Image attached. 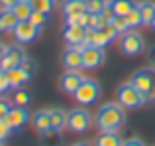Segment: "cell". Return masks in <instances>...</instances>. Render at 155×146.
I'll list each match as a JSON object with an SVG mask.
<instances>
[{
  "label": "cell",
  "mask_w": 155,
  "mask_h": 146,
  "mask_svg": "<svg viewBox=\"0 0 155 146\" xmlns=\"http://www.w3.org/2000/svg\"><path fill=\"white\" fill-rule=\"evenodd\" d=\"M83 81H84V75L81 73V69H67L59 77V87L67 95H75V91L81 87Z\"/></svg>",
  "instance_id": "cell-9"
},
{
  "label": "cell",
  "mask_w": 155,
  "mask_h": 146,
  "mask_svg": "<svg viewBox=\"0 0 155 146\" xmlns=\"http://www.w3.org/2000/svg\"><path fill=\"white\" fill-rule=\"evenodd\" d=\"M49 16H51V14H47V12L34 10V14L30 16V22H31V24H35V26H39V28H45V26H47V22H49Z\"/></svg>",
  "instance_id": "cell-29"
},
{
  "label": "cell",
  "mask_w": 155,
  "mask_h": 146,
  "mask_svg": "<svg viewBox=\"0 0 155 146\" xmlns=\"http://www.w3.org/2000/svg\"><path fill=\"white\" fill-rule=\"evenodd\" d=\"M110 6L116 12V16H126L137 6L136 0H110Z\"/></svg>",
  "instance_id": "cell-20"
},
{
  "label": "cell",
  "mask_w": 155,
  "mask_h": 146,
  "mask_svg": "<svg viewBox=\"0 0 155 146\" xmlns=\"http://www.w3.org/2000/svg\"><path fill=\"white\" fill-rule=\"evenodd\" d=\"M8 89H10L8 77H6V73H4V71H0V95H2V93H6Z\"/></svg>",
  "instance_id": "cell-36"
},
{
  "label": "cell",
  "mask_w": 155,
  "mask_h": 146,
  "mask_svg": "<svg viewBox=\"0 0 155 146\" xmlns=\"http://www.w3.org/2000/svg\"><path fill=\"white\" fill-rule=\"evenodd\" d=\"M55 2H57V4H63V2H65V0H55Z\"/></svg>",
  "instance_id": "cell-43"
},
{
  "label": "cell",
  "mask_w": 155,
  "mask_h": 146,
  "mask_svg": "<svg viewBox=\"0 0 155 146\" xmlns=\"http://www.w3.org/2000/svg\"><path fill=\"white\" fill-rule=\"evenodd\" d=\"M116 101L124 109H140L147 103L143 93H141L136 85H132V81H126V83H122L120 87L116 89Z\"/></svg>",
  "instance_id": "cell-3"
},
{
  "label": "cell",
  "mask_w": 155,
  "mask_h": 146,
  "mask_svg": "<svg viewBox=\"0 0 155 146\" xmlns=\"http://www.w3.org/2000/svg\"><path fill=\"white\" fill-rule=\"evenodd\" d=\"M118 47L124 55L128 57H134V55H140L145 47V42L136 30H128L124 34L118 36Z\"/></svg>",
  "instance_id": "cell-5"
},
{
  "label": "cell",
  "mask_w": 155,
  "mask_h": 146,
  "mask_svg": "<svg viewBox=\"0 0 155 146\" xmlns=\"http://www.w3.org/2000/svg\"><path fill=\"white\" fill-rule=\"evenodd\" d=\"M110 24L116 28L118 34H124V32H128V30H130V28H128V22H126V16H116V18H114Z\"/></svg>",
  "instance_id": "cell-31"
},
{
  "label": "cell",
  "mask_w": 155,
  "mask_h": 146,
  "mask_svg": "<svg viewBox=\"0 0 155 146\" xmlns=\"http://www.w3.org/2000/svg\"><path fill=\"white\" fill-rule=\"evenodd\" d=\"M12 12L18 16V20H30V16L34 14V6H31L30 0H20V2L12 8Z\"/></svg>",
  "instance_id": "cell-23"
},
{
  "label": "cell",
  "mask_w": 155,
  "mask_h": 146,
  "mask_svg": "<svg viewBox=\"0 0 155 146\" xmlns=\"http://www.w3.org/2000/svg\"><path fill=\"white\" fill-rule=\"evenodd\" d=\"M41 30L43 28L31 24L30 20H20V22L16 24V28L12 30V34H14V38H16L18 43H31L41 36Z\"/></svg>",
  "instance_id": "cell-7"
},
{
  "label": "cell",
  "mask_w": 155,
  "mask_h": 146,
  "mask_svg": "<svg viewBox=\"0 0 155 146\" xmlns=\"http://www.w3.org/2000/svg\"><path fill=\"white\" fill-rule=\"evenodd\" d=\"M0 71H4V69H2V67H0Z\"/></svg>",
  "instance_id": "cell-44"
},
{
  "label": "cell",
  "mask_w": 155,
  "mask_h": 146,
  "mask_svg": "<svg viewBox=\"0 0 155 146\" xmlns=\"http://www.w3.org/2000/svg\"><path fill=\"white\" fill-rule=\"evenodd\" d=\"M73 146H91V142H87V140H83V142H75Z\"/></svg>",
  "instance_id": "cell-41"
},
{
  "label": "cell",
  "mask_w": 155,
  "mask_h": 146,
  "mask_svg": "<svg viewBox=\"0 0 155 146\" xmlns=\"http://www.w3.org/2000/svg\"><path fill=\"white\" fill-rule=\"evenodd\" d=\"M137 10L141 14L143 26H151L153 16H155V2H151V0H141V2H137Z\"/></svg>",
  "instance_id": "cell-19"
},
{
  "label": "cell",
  "mask_w": 155,
  "mask_h": 146,
  "mask_svg": "<svg viewBox=\"0 0 155 146\" xmlns=\"http://www.w3.org/2000/svg\"><path fill=\"white\" fill-rule=\"evenodd\" d=\"M102 18L106 20V24H110V22L114 20V18H116V12L112 10V6H110V2H108V6H106L104 10H102Z\"/></svg>",
  "instance_id": "cell-35"
},
{
  "label": "cell",
  "mask_w": 155,
  "mask_h": 146,
  "mask_svg": "<svg viewBox=\"0 0 155 146\" xmlns=\"http://www.w3.org/2000/svg\"><path fill=\"white\" fill-rule=\"evenodd\" d=\"M18 2L20 0H0V8H2V10H12Z\"/></svg>",
  "instance_id": "cell-37"
},
{
  "label": "cell",
  "mask_w": 155,
  "mask_h": 146,
  "mask_svg": "<svg viewBox=\"0 0 155 146\" xmlns=\"http://www.w3.org/2000/svg\"><path fill=\"white\" fill-rule=\"evenodd\" d=\"M132 85H136L141 93H143L147 103H155V67H141V69L134 71L130 77Z\"/></svg>",
  "instance_id": "cell-2"
},
{
  "label": "cell",
  "mask_w": 155,
  "mask_h": 146,
  "mask_svg": "<svg viewBox=\"0 0 155 146\" xmlns=\"http://www.w3.org/2000/svg\"><path fill=\"white\" fill-rule=\"evenodd\" d=\"M49 119H51V127L53 128L63 130V128L67 127V113H65L63 109H57V107L49 109Z\"/></svg>",
  "instance_id": "cell-21"
},
{
  "label": "cell",
  "mask_w": 155,
  "mask_h": 146,
  "mask_svg": "<svg viewBox=\"0 0 155 146\" xmlns=\"http://www.w3.org/2000/svg\"><path fill=\"white\" fill-rule=\"evenodd\" d=\"M151 28L155 30V16H153V22H151Z\"/></svg>",
  "instance_id": "cell-42"
},
{
  "label": "cell",
  "mask_w": 155,
  "mask_h": 146,
  "mask_svg": "<svg viewBox=\"0 0 155 146\" xmlns=\"http://www.w3.org/2000/svg\"><path fill=\"white\" fill-rule=\"evenodd\" d=\"M10 109H12V103L0 95V119H6V115L10 113Z\"/></svg>",
  "instance_id": "cell-33"
},
{
  "label": "cell",
  "mask_w": 155,
  "mask_h": 146,
  "mask_svg": "<svg viewBox=\"0 0 155 146\" xmlns=\"http://www.w3.org/2000/svg\"><path fill=\"white\" fill-rule=\"evenodd\" d=\"M75 101L81 105V107H91L98 101L100 97V85L98 81L91 79V77H84V81L81 83V87L75 91Z\"/></svg>",
  "instance_id": "cell-6"
},
{
  "label": "cell",
  "mask_w": 155,
  "mask_h": 146,
  "mask_svg": "<svg viewBox=\"0 0 155 146\" xmlns=\"http://www.w3.org/2000/svg\"><path fill=\"white\" fill-rule=\"evenodd\" d=\"M126 123V109L120 103H104L96 113V127L100 130H120Z\"/></svg>",
  "instance_id": "cell-1"
},
{
  "label": "cell",
  "mask_w": 155,
  "mask_h": 146,
  "mask_svg": "<svg viewBox=\"0 0 155 146\" xmlns=\"http://www.w3.org/2000/svg\"><path fill=\"white\" fill-rule=\"evenodd\" d=\"M61 8H63V14L69 16V14H81V12H84L87 10V4H84V0H65L61 4Z\"/></svg>",
  "instance_id": "cell-24"
},
{
  "label": "cell",
  "mask_w": 155,
  "mask_h": 146,
  "mask_svg": "<svg viewBox=\"0 0 155 146\" xmlns=\"http://www.w3.org/2000/svg\"><path fill=\"white\" fill-rule=\"evenodd\" d=\"M106 59L104 47L98 46H84L83 47V69H98Z\"/></svg>",
  "instance_id": "cell-8"
},
{
  "label": "cell",
  "mask_w": 155,
  "mask_h": 146,
  "mask_svg": "<svg viewBox=\"0 0 155 146\" xmlns=\"http://www.w3.org/2000/svg\"><path fill=\"white\" fill-rule=\"evenodd\" d=\"M26 57L28 55H26V51H24L22 46H6V51H4L2 59H0V67H2L4 71L12 69V67H20Z\"/></svg>",
  "instance_id": "cell-10"
},
{
  "label": "cell",
  "mask_w": 155,
  "mask_h": 146,
  "mask_svg": "<svg viewBox=\"0 0 155 146\" xmlns=\"http://www.w3.org/2000/svg\"><path fill=\"white\" fill-rule=\"evenodd\" d=\"M84 36H87V28L81 24H65L63 38L69 46H84Z\"/></svg>",
  "instance_id": "cell-13"
},
{
  "label": "cell",
  "mask_w": 155,
  "mask_h": 146,
  "mask_svg": "<svg viewBox=\"0 0 155 146\" xmlns=\"http://www.w3.org/2000/svg\"><path fill=\"white\" fill-rule=\"evenodd\" d=\"M4 51H6V43H2V42H0V59H2Z\"/></svg>",
  "instance_id": "cell-40"
},
{
  "label": "cell",
  "mask_w": 155,
  "mask_h": 146,
  "mask_svg": "<svg viewBox=\"0 0 155 146\" xmlns=\"http://www.w3.org/2000/svg\"><path fill=\"white\" fill-rule=\"evenodd\" d=\"M106 26V20L102 18V14H91V18H88V28H92V30H100V28Z\"/></svg>",
  "instance_id": "cell-30"
},
{
  "label": "cell",
  "mask_w": 155,
  "mask_h": 146,
  "mask_svg": "<svg viewBox=\"0 0 155 146\" xmlns=\"http://www.w3.org/2000/svg\"><path fill=\"white\" fill-rule=\"evenodd\" d=\"M91 127H92V115L84 107L79 105V109H73L67 113V128L73 134H83Z\"/></svg>",
  "instance_id": "cell-4"
},
{
  "label": "cell",
  "mask_w": 155,
  "mask_h": 146,
  "mask_svg": "<svg viewBox=\"0 0 155 146\" xmlns=\"http://www.w3.org/2000/svg\"><path fill=\"white\" fill-rule=\"evenodd\" d=\"M31 6H34V10H39V12H47V14H51L53 8L57 6L55 0H30Z\"/></svg>",
  "instance_id": "cell-26"
},
{
  "label": "cell",
  "mask_w": 155,
  "mask_h": 146,
  "mask_svg": "<svg viewBox=\"0 0 155 146\" xmlns=\"http://www.w3.org/2000/svg\"><path fill=\"white\" fill-rule=\"evenodd\" d=\"M8 77V83H10V89H20V87H26L28 83H30L31 75L24 69L22 65L20 67H12V69H6L4 71Z\"/></svg>",
  "instance_id": "cell-15"
},
{
  "label": "cell",
  "mask_w": 155,
  "mask_h": 146,
  "mask_svg": "<svg viewBox=\"0 0 155 146\" xmlns=\"http://www.w3.org/2000/svg\"><path fill=\"white\" fill-rule=\"evenodd\" d=\"M118 36H120V34L116 32V28H114L112 24H106L104 28H100V30H94V32H92V42H91V46L106 47L110 42H114Z\"/></svg>",
  "instance_id": "cell-14"
},
{
  "label": "cell",
  "mask_w": 155,
  "mask_h": 146,
  "mask_svg": "<svg viewBox=\"0 0 155 146\" xmlns=\"http://www.w3.org/2000/svg\"><path fill=\"white\" fill-rule=\"evenodd\" d=\"M22 67H24V69H26L28 73H30L31 77H34V75H35V71H38V67H35V63L31 61V59H28V57H26V59L22 61Z\"/></svg>",
  "instance_id": "cell-34"
},
{
  "label": "cell",
  "mask_w": 155,
  "mask_h": 146,
  "mask_svg": "<svg viewBox=\"0 0 155 146\" xmlns=\"http://www.w3.org/2000/svg\"><path fill=\"white\" fill-rule=\"evenodd\" d=\"M0 146H2V142H0Z\"/></svg>",
  "instance_id": "cell-45"
},
{
  "label": "cell",
  "mask_w": 155,
  "mask_h": 146,
  "mask_svg": "<svg viewBox=\"0 0 155 146\" xmlns=\"http://www.w3.org/2000/svg\"><path fill=\"white\" fill-rule=\"evenodd\" d=\"M30 91H26L24 87H20V89H14V103L16 105H20V107H28L30 105Z\"/></svg>",
  "instance_id": "cell-27"
},
{
  "label": "cell",
  "mask_w": 155,
  "mask_h": 146,
  "mask_svg": "<svg viewBox=\"0 0 155 146\" xmlns=\"http://www.w3.org/2000/svg\"><path fill=\"white\" fill-rule=\"evenodd\" d=\"M18 22H20L18 16H16L12 10H2V8H0V32H2V34L12 32Z\"/></svg>",
  "instance_id": "cell-18"
},
{
  "label": "cell",
  "mask_w": 155,
  "mask_h": 146,
  "mask_svg": "<svg viewBox=\"0 0 155 146\" xmlns=\"http://www.w3.org/2000/svg\"><path fill=\"white\" fill-rule=\"evenodd\" d=\"M12 134V128H10V124L6 123V119H0V142H6L8 140V136Z\"/></svg>",
  "instance_id": "cell-32"
},
{
  "label": "cell",
  "mask_w": 155,
  "mask_h": 146,
  "mask_svg": "<svg viewBox=\"0 0 155 146\" xmlns=\"http://www.w3.org/2000/svg\"><path fill=\"white\" fill-rule=\"evenodd\" d=\"M83 47L84 46H69L61 54V63L65 69H83Z\"/></svg>",
  "instance_id": "cell-11"
},
{
  "label": "cell",
  "mask_w": 155,
  "mask_h": 146,
  "mask_svg": "<svg viewBox=\"0 0 155 146\" xmlns=\"http://www.w3.org/2000/svg\"><path fill=\"white\" fill-rule=\"evenodd\" d=\"M122 146H145L143 142H141L140 138H130V140H124V144Z\"/></svg>",
  "instance_id": "cell-38"
},
{
  "label": "cell",
  "mask_w": 155,
  "mask_h": 146,
  "mask_svg": "<svg viewBox=\"0 0 155 146\" xmlns=\"http://www.w3.org/2000/svg\"><path fill=\"white\" fill-rule=\"evenodd\" d=\"M39 142H41V146H61L63 144V134H61L59 128L49 127L39 132Z\"/></svg>",
  "instance_id": "cell-16"
},
{
  "label": "cell",
  "mask_w": 155,
  "mask_h": 146,
  "mask_svg": "<svg viewBox=\"0 0 155 146\" xmlns=\"http://www.w3.org/2000/svg\"><path fill=\"white\" fill-rule=\"evenodd\" d=\"M28 120H30V113H28L26 107H20V105L12 107L10 113L6 115V123L10 124L12 130H20V128H24L28 124Z\"/></svg>",
  "instance_id": "cell-12"
},
{
  "label": "cell",
  "mask_w": 155,
  "mask_h": 146,
  "mask_svg": "<svg viewBox=\"0 0 155 146\" xmlns=\"http://www.w3.org/2000/svg\"><path fill=\"white\" fill-rule=\"evenodd\" d=\"M124 138L118 134V130H100L98 138H96V146H122Z\"/></svg>",
  "instance_id": "cell-17"
},
{
  "label": "cell",
  "mask_w": 155,
  "mask_h": 146,
  "mask_svg": "<svg viewBox=\"0 0 155 146\" xmlns=\"http://www.w3.org/2000/svg\"><path fill=\"white\" fill-rule=\"evenodd\" d=\"M110 0H84L88 14H102V10L108 6Z\"/></svg>",
  "instance_id": "cell-25"
},
{
  "label": "cell",
  "mask_w": 155,
  "mask_h": 146,
  "mask_svg": "<svg viewBox=\"0 0 155 146\" xmlns=\"http://www.w3.org/2000/svg\"><path fill=\"white\" fill-rule=\"evenodd\" d=\"M34 127H35V130H45V128H49L51 127V119H49V109H43V111H38L34 115Z\"/></svg>",
  "instance_id": "cell-22"
},
{
  "label": "cell",
  "mask_w": 155,
  "mask_h": 146,
  "mask_svg": "<svg viewBox=\"0 0 155 146\" xmlns=\"http://www.w3.org/2000/svg\"><path fill=\"white\" fill-rule=\"evenodd\" d=\"M126 22H128V28L130 30H136V28H140L141 24V14H140V10H137V6L134 8L130 14H126Z\"/></svg>",
  "instance_id": "cell-28"
},
{
  "label": "cell",
  "mask_w": 155,
  "mask_h": 146,
  "mask_svg": "<svg viewBox=\"0 0 155 146\" xmlns=\"http://www.w3.org/2000/svg\"><path fill=\"white\" fill-rule=\"evenodd\" d=\"M147 57H149V61H151V65L155 67V46H153L151 50L147 51Z\"/></svg>",
  "instance_id": "cell-39"
}]
</instances>
